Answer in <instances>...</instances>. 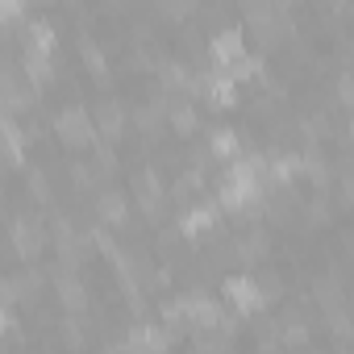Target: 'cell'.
<instances>
[{"mask_svg": "<svg viewBox=\"0 0 354 354\" xmlns=\"http://www.w3.org/2000/svg\"><path fill=\"white\" fill-rule=\"evenodd\" d=\"M171 125H175V133H192L196 129V109L192 104H175L171 109Z\"/></svg>", "mask_w": 354, "mask_h": 354, "instance_id": "19", "label": "cell"}, {"mask_svg": "<svg viewBox=\"0 0 354 354\" xmlns=\"http://www.w3.org/2000/svg\"><path fill=\"white\" fill-rule=\"evenodd\" d=\"M350 138H354V121H350Z\"/></svg>", "mask_w": 354, "mask_h": 354, "instance_id": "28", "label": "cell"}, {"mask_svg": "<svg viewBox=\"0 0 354 354\" xmlns=\"http://www.w3.org/2000/svg\"><path fill=\"white\" fill-rule=\"evenodd\" d=\"M0 133H5V158H9V167H21V158H26V138H21V129H17L13 113L0 121Z\"/></svg>", "mask_w": 354, "mask_h": 354, "instance_id": "13", "label": "cell"}, {"mask_svg": "<svg viewBox=\"0 0 354 354\" xmlns=\"http://www.w3.org/2000/svg\"><path fill=\"white\" fill-rule=\"evenodd\" d=\"M96 125H100L104 138H121V129H125V109H121L117 100H104V104L96 109Z\"/></svg>", "mask_w": 354, "mask_h": 354, "instance_id": "14", "label": "cell"}, {"mask_svg": "<svg viewBox=\"0 0 354 354\" xmlns=\"http://www.w3.org/2000/svg\"><path fill=\"white\" fill-rule=\"evenodd\" d=\"M96 213H100V221H109V225H125V217H129V201L121 196V192H100L96 196Z\"/></svg>", "mask_w": 354, "mask_h": 354, "instance_id": "10", "label": "cell"}, {"mask_svg": "<svg viewBox=\"0 0 354 354\" xmlns=\"http://www.w3.org/2000/svg\"><path fill=\"white\" fill-rule=\"evenodd\" d=\"M133 192H138V201H142V209H146L150 217L162 209V188H158V175H154V171H142V175H138V188H133Z\"/></svg>", "mask_w": 354, "mask_h": 354, "instance_id": "12", "label": "cell"}, {"mask_svg": "<svg viewBox=\"0 0 354 354\" xmlns=\"http://www.w3.org/2000/svg\"><path fill=\"white\" fill-rule=\"evenodd\" d=\"M317 300H321V308H325L329 317H337V313L346 308V300H342V292H337L333 283H317Z\"/></svg>", "mask_w": 354, "mask_h": 354, "instance_id": "18", "label": "cell"}, {"mask_svg": "<svg viewBox=\"0 0 354 354\" xmlns=\"http://www.w3.org/2000/svg\"><path fill=\"white\" fill-rule=\"evenodd\" d=\"M0 17H5V26L21 21L26 17V0H0Z\"/></svg>", "mask_w": 354, "mask_h": 354, "instance_id": "21", "label": "cell"}, {"mask_svg": "<svg viewBox=\"0 0 354 354\" xmlns=\"http://www.w3.org/2000/svg\"><path fill=\"white\" fill-rule=\"evenodd\" d=\"M21 71H26V80H30L34 88H42V84L55 75V67H50V55H46V50H26V55H21Z\"/></svg>", "mask_w": 354, "mask_h": 354, "instance_id": "11", "label": "cell"}, {"mask_svg": "<svg viewBox=\"0 0 354 354\" xmlns=\"http://www.w3.org/2000/svg\"><path fill=\"white\" fill-rule=\"evenodd\" d=\"M138 125H142V129L150 133V129L158 125V113H154V109H142V113H138Z\"/></svg>", "mask_w": 354, "mask_h": 354, "instance_id": "25", "label": "cell"}, {"mask_svg": "<svg viewBox=\"0 0 354 354\" xmlns=\"http://www.w3.org/2000/svg\"><path fill=\"white\" fill-rule=\"evenodd\" d=\"M196 92H201L209 104H217V109L238 104V80H234L225 67H217L213 75H201V80H196Z\"/></svg>", "mask_w": 354, "mask_h": 354, "instance_id": "4", "label": "cell"}, {"mask_svg": "<svg viewBox=\"0 0 354 354\" xmlns=\"http://www.w3.org/2000/svg\"><path fill=\"white\" fill-rule=\"evenodd\" d=\"M346 201H354V175L346 180Z\"/></svg>", "mask_w": 354, "mask_h": 354, "instance_id": "27", "label": "cell"}, {"mask_svg": "<svg viewBox=\"0 0 354 354\" xmlns=\"http://www.w3.org/2000/svg\"><path fill=\"white\" fill-rule=\"evenodd\" d=\"M92 162H96V171H100V175H109V171L117 167V162H113V150H104V146H96V154H92Z\"/></svg>", "mask_w": 354, "mask_h": 354, "instance_id": "23", "label": "cell"}, {"mask_svg": "<svg viewBox=\"0 0 354 354\" xmlns=\"http://www.w3.org/2000/svg\"><path fill=\"white\" fill-rule=\"evenodd\" d=\"M84 63H88V71H92V75H104V55H100L92 42H84Z\"/></svg>", "mask_w": 354, "mask_h": 354, "instance_id": "22", "label": "cell"}, {"mask_svg": "<svg viewBox=\"0 0 354 354\" xmlns=\"http://www.w3.org/2000/svg\"><path fill=\"white\" fill-rule=\"evenodd\" d=\"M238 150H242V142H238V133H234V129H217V133L209 138V154H213V158H221V162H234V158H238Z\"/></svg>", "mask_w": 354, "mask_h": 354, "instance_id": "15", "label": "cell"}, {"mask_svg": "<svg viewBox=\"0 0 354 354\" xmlns=\"http://www.w3.org/2000/svg\"><path fill=\"white\" fill-rule=\"evenodd\" d=\"M221 213H225L221 201H201V205L184 209V217H180V234H184V238H205V234L217 230V217H221Z\"/></svg>", "mask_w": 354, "mask_h": 354, "instance_id": "5", "label": "cell"}, {"mask_svg": "<svg viewBox=\"0 0 354 354\" xmlns=\"http://www.w3.org/2000/svg\"><path fill=\"white\" fill-rule=\"evenodd\" d=\"M34 96H38V88H34L30 80L21 84V80H17V71H13V67H5V109H9V113H17L21 104H34Z\"/></svg>", "mask_w": 354, "mask_h": 354, "instance_id": "8", "label": "cell"}, {"mask_svg": "<svg viewBox=\"0 0 354 354\" xmlns=\"http://www.w3.org/2000/svg\"><path fill=\"white\" fill-rule=\"evenodd\" d=\"M209 55H213L217 67H230V63H238V59L246 55V42H242L238 30H221V34L209 42Z\"/></svg>", "mask_w": 354, "mask_h": 354, "instance_id": "7", "label": "cell"}, {"mask_svg": "<svg viewBox=\"0 0 354 354\" xmlns=\"http://www.w3.org/2000/svg\"><path fill=\"white\" fill-rule=\"evenodd\" d=\"M30 192H34L38 201H46V180H42V175H38V171L30 175Z\"/></svg>", "mask_w": 354, "mask_h": 354, "instance_id": "26", "label": "cell"}, {"mask_svg": "<svg viewBox=\"0 0 354 354\" xmlns=\"http://www.w3.org/2000/svg\"><path fill=\"white\" fill-rule=\"evenodd\" d=\"M225 71H230V75H234V80H238V84H242V80H254V75H259V71H263V63H259V59H254V55H242V59H238V63H230V67H225Z\"/></svg>", "mask_w": 354, "mask_h": 354, "instance_id": "20", "label": "cell"}, {"mask_svg": "<svg viewBox=\"0 0 354 354\" xmlns=\"http://www.w3.org/2000/svg\"><path fill=\"white\" fill-rule=\"evenodd\" d=\"M55 133H59V142L63 146H71V150H96L100 146V125L75 104V109H63L59 117H55Z\"/></svg>", "mask_w": 354, "mask_h": 354, "instance_id": "2", "label": "cell"}, {"mask_svg": "<svg viewBox=\"0 0 354 354\" xmlns=\"http://www.w3.org/2000/svg\"><path fill=\"white\" fill-rule=\"evenodd\" d=\"M55 288H59V300H63V308H71V313H80V308L88 304V296H84V283L75 279V267H67V271H59V275H55Z\"/></svg>", "mask_w": 354, "mask_h": 354, "instance_id": "9", "label": "cell"}, {"mask_svg": "<svg viewBox=\"0 0 354 354\" xmlns=\"http://www.w3.org/2000/svg\"><path fill=\"white\" fill-rule=\"evenodd\" d=\"M225 296H230V304H234L242 317H250V313H259V308L267 304V288H259L250 275H230V279H225Z\"/></svg>", "mask_w": 354, "mask_h": 354, "instance_id": "3", "label": "cell"}, {"mask_svg": "<svg viewBox=\"0 0 354 354\" xmlns=\"http://www.w3.org/2000/svg\"><path fill=\"white\" fill-rule=\"evenodd\" d=\"M158 5H162L171 17H184V13H192V0H158Z\"/></svg>", "mask_w": 354, "mask_h": 354, "instance_id": "24", "label": "cell"}, {"mask_svg": "<svg viewBox=\"0 0 354 354\" xmlns=\"http://www.w3.org/2000/svg\"><path fill=\"white\" fill-rule=\"evenodd\" d=\"M26 50H46L55 55V30L46 21H30L26 26Z\"/></svg>", "mask_w": 354, "mask_h": 354, "instance_id": "16", "label": "cell"}, {"mask_svg": "<svg viewBox=\"0 0 354 354\" xmlns=\"http://www.w3.org/2000/svg\"><path fill=\"white\" fill-rule=\"evenodd\" d=\"M9 234H13L17 254H21V259H30V263H34V259L42 254V246H46V234H42V225H38L34 217H17Z\"/></svg>", "mask_w": 354, "mask_h": 354, "instance_id": "6", "label": "cell"}, {"mask_svg": "<svg viewBox=\"0 0 354 354\" xmlns=\"http://www.w3.org/2000/svg\"><path fill=\"white\" fill-rule=\"evenodd\" d=\"M162 317H167L171 325L188 321V325H196V329H225V333H230V317H225L221 304H217L213 296H205V292H192V296H184V300H175V304H162Z\"/></svg>", "mask_w": 354, "mask_h": 354, "instance_id": "1", "label": "cell"}, {"mask_svg": "<svg viewBox=\"0 0 354 354\" xmlns=\"http://www.w3.org/2000/svg\"><path fill=\"white\" fill-rule=\"evenodd\" d=\"M125 346H129V350H167L171 337L158 333V329H133V333L125 337Z\"/></svg>", "mask_w": 354, "mask_h": 354, "instance_id": "17", "label": "cell"}]
</instances>
